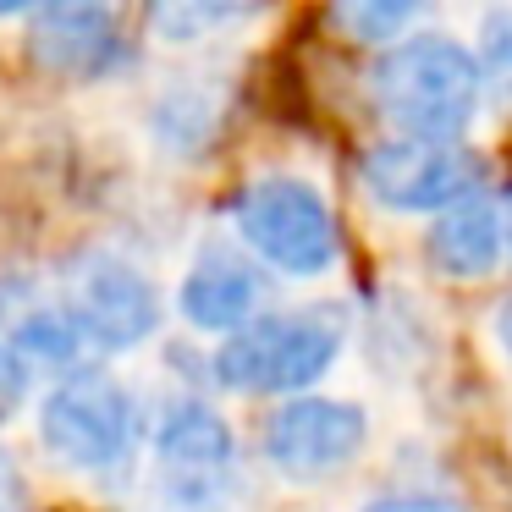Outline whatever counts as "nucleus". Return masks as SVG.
I'll use <instances>...</instances> for the list:
<instances>
[{"label": "nucleus", "mask_w": 512, "mask_h": 512, "mask_svg": "<svg viewBox=\"0 0 512 512\" xmlns=\"http://www.w3.org/2000/svg\"><path fill=\"white\" fill-rule=\"evenodd\" d=\"M369 100L386 116V127L408 138H463L485 100V78L474 50H463L457 39L408 34L375 56Z\"/></svg>", "instance_id": "1"}, {"label": "nucleus", "mask_w": 512, "mask_h": 512, "mask_svg": "<svg viewBox=\"0 0 512 512\" xmlns=\"http://www.w3.org/2000/svg\"><path fill=\"white\" fill-rule=\"evenodd\" d=\"M347 320L331 303H303V309H259L243 331L221 336L210 358L215 386L237 397H298L342 358Z\"/></svg>", "instance_id": "2"}, {"label": "nucleus", "mask_w": 512, "mask_h": 512, "mask_svg": "<svg viewBox=\"0 0 512 512\" xmlns=\"http://www.w3.org/2000/svg\"><path fill=\"white\" fill-rule=\"evenodd\" d=\"M138 441H144V408L105 369H72L39 402V446L67 474H83V479L122 474L133 463Z\"/></svg>", "instance_id": "3"}, {"label": "nucleus", "mask_w": 512, "mask_h": 512, "mask_svg": "<svg viewBox=\"0 0 512 512\" xmlns=\"http://www.w3.org/2000/svg\"><path fill=\"white\" fill-rule=\"evenodd\" d=\"M232 226L248 254L298 281L325 276L342 254L331 199L309 177H292V171H265V177L243 182L232 199Z\"/></svg>", "instance_id": "4"}, {"label": "nucleus", "mask_w": 512, "mask_h": 512, "mask_svg": "<svg viewBox=\"0 0 512 512\" xmlns=\"http://www.w3.org/2000/svg\"><path fill=\"white\" fill-rule=\"evenodd\" d=\"M61 309L83 331L94 353H127V347L149 342L160 331V287L138 259L116 254V248H89L78 265L67 270V292Z\"/></svg>", "instance_id": "5"}, {"label": "nucleus", "mask_w": 512, "mask_h": 512, "mask_svg": "<svg viewBox=\"0 0 512 512\" xmlns=\"http://www.w3.org/2000/svg\"><path fill=\"white\" fill-rule=\"evenodd\" d=\"M259 446H265V463L281 479H292V485H320V479H336L342 468H353L364 457L369 413L347 397L298 391V397H281L270 408L265 430H259Z\"/></svg>", "instance_id": "6"}, {"label": "nucleus", "mask_w": 512, "mask_h": 512, "mask_svg": "<svg viewBox=\"0 0 512 512\" xmlns=\"http://www.w3.org/2000/svg\"><path fill=\"white\" fill-rule=\"evenodd\" d=\"M485 182V160L463 138H386L364 155V188L391 215H435Z\"/></svg>", "instance_id": "7"}, {"label": "nucleus", "mask_w": 512, "mask_h": 512, "mask_svg": "<svg viewBox=\"0 0 512 512\" xmlns=\"http://www.w3.org/2000/svg\"><path fill=\"white\" fill-rule=\"evenodd\" d=\"M155 457H160V496L177 512H210L226 496V474L237 457V435L221 408L204 397H177L155 419Z\"/></svg>", "instance_id": "8"}, {"label": "nucleus", "mask_w": 512, "mask_h": 512, "mask_svg": "<svg viewBox=\"0 0 512 512\" xmlns=\"http://www.w3.org/2000/svg\"><path fill=\"white\" fill-rule=\"evenodd\" d=\"M28 50L56 78H105L127 56L122 0H50L45 12H34Z\"/></svg>", "instance_id": "9"}, {"label": "nucleus", "mask_w": 512, "mask_h": 512, "mask_svg": "<svg viewBox=\"0 0 512 512\" xmlns=\"http://www.w3.org/2000/svg\"><path fill=\"white\" fill-rule=\"evenodd\" d=\"M265 309V276L248 254L226 243H204L177 287V314L204 336H232Z\"/></svg>", "instance_id": "10"}, {"label": "nucleus", "mask_w": 512, "mask_h": 512, "mask_svg": "<svg viewBox=\"0 0 512 512\" xmlns=\"http://www.w3.org/2000/svg\"><path fill=\"white\" fill-rule=\"evenodd\" d=\"M507 254V226H501V199H490L485 188L452 199L446 210H435V221L424 226V265L446 281H479L501 265Z\"/></svg>", "instance_id": "11"}, {"label": "nucleus", "mask_w": 512, "mask_h": 512, "mask_svg": "<svg viewBox=\"0 0 512 512\" xmlns=\"http://www.w3.org/2000/svg\"><path fill=\"white\" fill-rule=\"evenodd\" d=\"M149 133L166 155H182V160L204 155L221 133V94L210 83H171L149 111Z\"/></svg>", "instance_id": "12"}, {"label": "nucleus", "mask_w": 512, "mask_h": 512, "mask_svg": "<svg viewBox=\"0 0 512 512\" xmlns=\"http://www.w3.org/2000/svg\"><path fill=\"white\" fill-rule=\"evenodd\" d=\"M435 0H331L325 17L331 28L347 39V45H364V50H386L397 39H408L413 28L430 17Z\"/></svg>", "instance_id": "13"}, {"label": "nucleus", "mask_w": 512, "mask_h": 512, "mask_svg": "<svg viewBox=\"0 0 512 512\" xmlns=\"http://www.w3.org/2000/svg\"><path fill=\"white\" fill-rule=\"evenodd\" d=\"M248 12V0H144V17L166 45H199Z\"/></svg>", "instance_id": "14"}, {"label": "nucleus", "mask_w": 512, "mask_h": 512, "mask_svg": "<svg viewBox=\"0 0 512 512\" xmlns=\"http://www.w3.org/2000/svg\"><path fill=\"white\" fill-rule=\"evenodd\" d=\"M479 78H485V94L512 111V12H496L479 34Z\"/></svg>", "instance_id": "15"}, {"label": "nucleus", "mask_w": 512, "mask_h": 512, "mask_svg": "<svg viewBox=\"0 0 512 512\" xmlns=\"http://www.w3.org/2000/svg\"><path fill=\"white\" fill-rule=\"evenodd\" d=\"M28 386H34V364L17 353V342L6 336V325H0V424L28 402Z\"/></svg>", "instance_id": "16"}, {"label": "nucleus", "mask_w": 512, "mask_h": 512, "mask_svg": "<svg viewBox=\"0 0 512 512\" xmlns=\"http://www.w3.org/2000/svg\"><path fill=\"white\" fill-rule=\"evenodd\" d=\"M358 512H457V501L435 496V490H391V496L364 501Z\"/></svg>", "instance_id": "17"}, {"label": "nucleus", "mask_w": 512, "mask_h": 512, "mask_svg": "<svg viewBox=\"0 0 512 512\" xmlns=\"http://www.w3.org/2000/svg\"><path fill=\"white\" fill-rule=\"evenodd\" d=\"M0 512H28V479L6 446H0Z\"/></svg>", "instance_id": "18"}, {"label": "nucleus", "mask_w": 512, "mask_h": 512, "mask_svg": "<svg viewBox=\"0 0 512 512\" xmlns=\"http://www.w3.org/2000/svg\"><path fill=\"white\" fill-rule=\"evenodd\" d=\"M490 331H496V347L512 358V298L496 303V320H490Z\"/></svg>", "instance_id": "19"}, {"label": "nucleus", "mask_w": 512, "mask_h": 512, "mask_svg": "<svg viewBox=\"0 0 512 512\" xmlns=\"http://www.w3.org/2000/svg\"><path fill=\"white\" fill-rule=\"evenodd\" d=\"M50 0H0V17H28V12H45Z\"/></svg>", "instance_id": "20"}, {"label": "nucleus", "mask_w": 512, "mask_h": 512, "mask_svg": "<svg viewBox=\"0 0 512 512\" xmlns=\"http://www.w3.org/2000/svg\"><path fill=\"white\" fill-rule=\"evenodd\" d=\"M501 226H507V254H512V188H507V199H501Z\"/></svg>", "instance_id": "21"}]
</instances>
